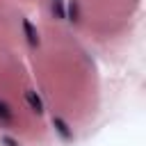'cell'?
Here are the masks:
<instances>
[{
    "instance_id": "1",
    "label": "cell",
    "mask_w": 146,
    "mask_h": 146,
    "mask_svg": "<svg viewBox=\"0 0 146 146\" xmlns=\"http://www.w3.org/2000/svg\"><path fill=\"white\" fill-rule=\"evenodd\" d=\"M52 128H55V132L64 139V141H71L73 139V132H71V125L62 119V116H52Z\"/></svg>"
},
{
    "instance_id": "2",
    "label": "cell",
    "mask_w": 146,
    "mask_h": 146,
    "mask_svg": "<svg viewBox=\"0 0 146 146\" xmlns=\"http://www.w3.org/2000/svg\"><path fill=\"white\" fill-rule=\"evenodd\" d=\"M23 32H25L27 43H30L32 48H36V46H39V32H36V27L32 25L30 18H23Z\"/></svg>"
},
{
    "instance_id": "3",
    "label": "cell",
    "mask_w": 146,
    "mask_h": 146,
    "mask_svg": "<svg viewBox=\"0 0 146 146\" xmlns=\"http://www.w3.org/2000/svg\"><path fill=\"white\" fill-rule=\"evenodd\" d=\"M25 100H27V105L32 107L34 114H43V100H41V96H39L34 89H27V91H25Z\"/></svg>"
},
{
    "instance_id": "4",
    "label": "cell",
    "mask_w": 146,
    "mask_h": 146,
    "mask_svg": "<svg viewBox=\"0 0 146 146\" xmlns=\"http://www.w3.org/2000/svg\"><path fill=\"white\" fill-rule=\"evenodd\" d=\"M0 123H2V125H11V123H14L11 110H9V105L2 103V100H0Z\"/></svg>"
},
{
    "instance_id": "5",
    "label": "cell",
    "mask_w": 146,
    "mask_h": 146,
    "mask_svg": "<svg viewBox=\"0 0 146 146\" xmlns=\"http://www.w3.org/2000/svg\"><path fill=\"white\" fill-rule=\"evenodd\" d=\"M66 18H68L71 23H78V21H80V7H78V0H71V2H68Z\"/></svg>"
},
{
    "instance_id": "6",
    "label": "cell",
    "mask_w": 146,
    "mask_h": 146,
    "mask_svg": "<svg viewBox=\"0 0 146 146\" xmlns=\"http://www.w3.org/2000/svg\"><path fill=\"white\" fill-rule=\"evenodd\" d=\"M52 11L57 18H66V9H64V0H52Z\"/></svg>"
},
{
    "instance_id": "7",
    "label": "cell",
    "mask_w": 146,
    "mask_h": 146,
    "mask_svg": "<svg viewBox=\"0 0 146 146\" xmlns=\"http://www.w3.org/2000/svg\"><path fill=\"white\" fill-rule=\"evenodd\" d=\"M2 144H5V146H21V144H18L16 139H11V137H2Z\"/></svg>"
}]
</instances>
